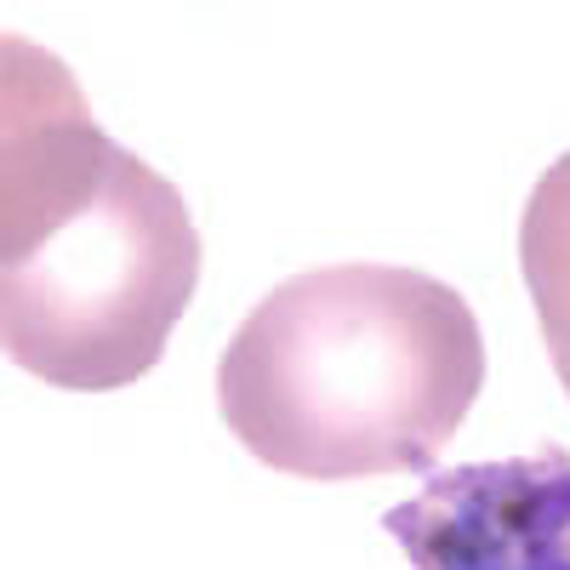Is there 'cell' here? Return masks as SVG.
Returning a JSON list of instances; mask_svg holds the SVG:
<instances>
[{
    "label": "cell",
    "mask_w": 570,
    "mask_h": 570,
    "mask_svg": "<svg viewBox=\"0 0 570 570\" xmlns=\"http://www.w3.org/2000/svg\"><path fill=\"white\" fill-rule=\"evenodd\" d=\"M0 52V343L46 389H131L195 303L200 228L52 52L18 35Z\"/></svg>",
    "instance_id": "cell-1"
},
{
    "label": "cell",
    "mask_w": 570,
    "mask_h": 570,
    "mask_svg": "<svg viewBox=\"0 0 570 570\" xmlns=\"http://www.w3.org/2000/svg\"><path fill=\"white\" fill-rule=\"evenodd\" d=\"M485 389L468 297L400 263H325L279 279L234 325L217 411L292 480L428 473Z\"/></svg>",
    "instance_id": "cell-2"
},
{
    "label": "cell",
    "mask_w": 570,
    "mask_h": 570,
    "mask_svg": "<svg viewBox=\"0 0 570 570\" xmlns=\"http://www.w3.org/2000/svg\"><path fill=\"white\" fill-rule=\"evenodd\" d=\"M383 531L411 570H570V451L434 468Z\"/></svg>",
    "instance_id": "cell-3"
},
{
    "label": "cell",
    "mask_w": 570,
    "mask_h": 570,
    "mask_svg": "<svg viewBox=\"0 0 570 570\" xmlns=\"http://www.w3.org/2000/svg\"><path fill=\"white\" fill-rule=\"evenodd\" d=\"M519 268L537 303V325L559 383L570 394V155H559L525 200L519 217Z\"/></svg>",
    "instance_id": "cell-4"
}]
</instances>
